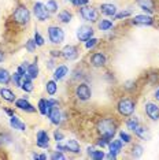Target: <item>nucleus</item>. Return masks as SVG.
<instances>
[{
	"label": "nucleus",
	"instance_id": "nucleus-1",
	"mask_svg": "<svg viewBox=\"0 0 159 160\" xmlns=\"http://www.w3.org/2000/svg\"><path fill=\"white\" fill-rule=\"evenodd\" d=\"M118 123L114 118H102L96 125V132L99 136L106 137L113 140L114 136L117 134Z\"/></svg>",
	"mask_w": 159,
	"mask_h": 160
},
{
	"label": "nucleus",
	"instance_id": "nucleus-2",
	"mask_svg": "<svg viewBox=\"0 0 159 160\" xmlns=\"http://www.w3.org/2000/svg\"><path fill=\"white\" fill-rule=\"evenodd\" d=\"M136 110V101L131 99V97H121L117 104V111L118 114L124 118L133 115V112Z\"/></svg>",
	"mask_w": 159,
	"mask_h": 160
},
{
	"label": "nucleus",
	"instance_id": "nucleus-3",
	"mask_svg": "<svg viewBox=\"0 0 159 160\" xmlns=\"http://www.w3.org/2000/svg\"><path fill=\"white\" fill-rule=\"evenodd\" d=\"M13 19H14V22H17L19 25H28L30 22V11L28 10L26 6L19 4L15 10H14Z\"/></svg>",
	"mask_w": 159,
	"mask_h": 160
},
{
	"label": "nucleus",
	"instance_id": "nucleus-4",
	"mask_svg": "<svg viewBox=\"0 0 159 160\" xmlns=\"http://www.w3.org/2000/svg\"><path fill=\"white\" fill-rule=\"evenodd\" d=\"M48 38L52 44L59 45L64 41V32L62 28L56 26V25H51L48 26Z\"/></svg>",
	"mask_w": 159,
	"mask_h": 160
},
{
	"label": "nucleus",
	"instance_id": "nucleus-5",
	"mask_svg": "<svg viewBox=\"0 0 159 160\" xmlns=\"http://www.w3.org/2000/svg\"><path fill=\"white\" fill-rule=\"evenodd\" d=\"M80 15L86 22H97L99 21V11L95 7H91V6L80 7Z\"/></svg>",
	"mask_w": 159,
	"mask_h": 160
},
{
	"label": "nucleus",
	"instance_id": "nucleus-6",
	"mask_svg": "<svg viewBox=\"0 0 159 160\" xmlns=\"http://www.w3.org/2000/svg\"><path fill=\"white\" fill-rule=\"evenodd\" d=\"M74 94H75V97H77L78 100L88 101L89 99H91V96H92V89H91V86H89L88 83L80 82L78 85L75 86V89H74Z\"/></svg>",
	"mask_w": 159,
	"mask_h": 160
},
{
	"label": "nucleus",
	"instance_id": "nucleus-7",
	"mask_svg": "<svg viewBox=\"0 0 159 160\" xmlns=\"http://www.w3.org/2000/svg\"><path fill=\"white\" fill-rule=\"evenodd\" d=\"M33 14L40 22H45V21L49 19V12H48V10H47L44 3H40V2L34 3L33 4Z\"/></svg>",
	"mask_w": 159,
	"mask_h": 160
},
{
	"label": "nucleus",
	"instance_id": "nucleus-8",
	"mask_svg": "<svg viewBox=\"0 0 159 160\" xmlns=\"http://www.w3.org/2000/svg\"><path fill=\"white\" fill-rule=\"evenodd\" d=\"M78 55H80V51L75 45H70V44L64 45L63 49L60 51V56H62L64 60H69V62L75 60L78 58Z\"/></svg>",
	"mask_w": 159,
	"mask_h": 160
},
{
	"label": "nucleus",
	"instance_id": "nucleus-9",
	"mask_svg": "<svg viewBox=\"0 0 159 160\" xmlns=\"http://www.w3.org/2000/svg\"><path fill=\"white\" fill-rule=\"evenodd\" d=\"M107 63V56L104 55L103 52H93L91 56H89V64L95 68H100L104 67Z\"/></svg>",
	"mask_w": 159,
	"mask_h": 160
},
{
	"label": "nucleus",
	"instance_id": "nucleus-10",
	"mask_svg": "<svg viewBox=\"0 0 159 160\" xmlns=\"http://www.w3.org/2000/svg\"><path fill=\"white\" fill-rule=\"evenodd\" d=\"M93 33H95V30H93L92 26H89V25H81L77 29V38H78V41L85 42L86 40L93 37Z\"/></svg>",
	"mask_w": 159,
	"mask_h": 160
},
{
	"label": "nucleus",
	"instance_id": "nucleus-11",
	"mask_svg": "<svg viewBox=\"0 0 159 160\" xmlns=\"http://www.w3.org/2000/svg\"><path fill=\"white\" fill-rule=\"evenodd\" d=\"M144 112H146V115L151 121H154V122L159 121V105L156 103H152V101L146 103V105H144Z\"/></svg>",
	"mask_w": 159,
	"mask_h": 160
},
{
	"label": "nucleus",
	"instance_id": "nucleus-12",
	"mask_svg": "<svg viewBox=\"0 0 159 160\" xmlns=\"http://www.w3.org/2000/svg\"><path fill=\"white\" fill-rule=\"evenodd\" d=\"M47 116H48L49 122L55 126H59L60 123L63 122V114H62V111L59 110V107H52L51 110H48Z\"/></svg>",
	"mask_w": 159,
	"mask_h": 160
},
{
	"label": "nucleus",
	"instance_id": "nucleus-13",
	"mask_svg": "<svg viewBox=\"0 0 159 160\" xmlns=\"http://www.w3.org/2000/svg\"><path fill=\"white\" fill-rule=\"evenodd\" d=\"M36 145L43 149H47L49 147V136L45 130H38L36 133Z\"/></svg>",
	"mask_w": 159,
	"mask_h": 160
},
{
	"label": "nucleus",
	"instance_id": "nucleus-14",
	"mask_svg": "<svg viewBox=\"0 0 159 160\" xmlns=\"http://www.w3.org/2000/svg\"><path fill=\"white\" fill-rule=\"evenodd\" d=\"M15 107L18 108V110L25 111V112H30V114L32 112H36V107H33V105L29 103V100L25 99V97L15 100Z\"/></svg>",
	"mask_w": 159,
	"mask_h": 160
},
{
	"label": "nucleus",
	"instance_id": "nucleus-15",
	"mask_svg": "<svg viewBox=\"0 0 159 160\" xmlns=\"http://www.w3.org/2000/svg\"><path fill=\"white\" fill-rule=\"evenodd\" d=\"M133 25H140V26H148V25H152L154 23V18L150 17V15H146V14H143V15H135V18L131 21Z\"/></svg>",
	"mask_w": 159,
	"mask_h": 160
},
{
	"label": "nucleus",
	"instance_id": "nucleus-16",
	"mask_svg": "<svg viewBox=\"0 0 159 160\" xmlns=\"http://www.w3.org/2000/svg\"><path fill=\"white\" fill-rule=\"evenodd\" d=\"M64 147H66V152H70V153H74V155L81 153V147H80L77 140L69 138V140H66V142H64Z\"/></svg>",
	"mask_w": 159,
	"mask_h": 160
},
{
	"label": "nucleus",
	"instance_id": "nucleus-17",
	"mask_svg": "<svg viewBox=\"0 0 159 160\" xmlns=\"http://www.w3.org/2000/svg\"><path fill=\"white\" fill-rule=\"evenodd\" d=\"M69 74V67L66 64H59L54 68V79L55 81H60Z\"/></svg>",
	"mask_w": 159,
	"mask_h": 160
},
{
	"label": "nucleus",
	"instance_id": "nucleus-18",
	"mask_svg": "<svg viewBox=\"0 0 159 160\" xmlns=\"http://www.w3.org/2000/svg\"><path fill=\"white\" fill-rule=\"evenodd\" d=\"M100 12L106 17H114L118 12V8L114 4H111V3H103L100 6Z\"/></svg>",
	"mask_w": 159,
	"mask_h": 160
},
{
	"label": "nucleus",
	"instance_id": "nucleus-19",
	"mask_svg": "<svg viewBox=\"0 0 159 160\" xmlns=\"http://www.w3.org/2000/svg\"><path fill=\"white\" fill-rule=\"evenodd\" d=\"M136 4L141 10H144L146 12H150V14L154 12V10H155L154 0H136Z\"/></svg>",
	"mask_w": 159,
	"mask_h": 160
},
{
	"label": "nucleus",
	"instance_id": "nucleus-20",
	"mask_svg": "<svg viewBox=\"0 0 159 160\" xmlns=\"http://www.w3.org/2000/svg\"><path fill=\"white\" fill-rule=\"evenodd\" d=\"M0 97H2L7 103H15V93L8 88H2L0 89Z\"/></svg>",
	"mask_w": 159,
	"mask_h": 160
},
{
	"label": "nucleus",
	"instance_id": "nucleus-21",
	"mask_svg": "<svg viewBox=\"0 0 159 160\" xmlns=\"http://www.w3.org/2000/svg\"><path fill=\"white\" fill-rule=\"evenodd\" d=\"M122 148H124V142H122L121 140H111L110 142H108V149H110V153L113 155H117L122 151Z\"/></svg>",
	"mask_w": 159,
	"mask_h": 160
},
{
	"label": "nucleus",
	"instance_id": "nucleus-22",
	"mask_svg": "<svg viewBox=\"0 0 159 160\" xmlns=\"http://www.w3.org/2000/svg\"><path fill=\"white\" fill-rule=\"evenodd\" d=\"M10 125H11V127H14V129L21 130V132H25V130H26V123H23L15 114L13 116H10Z\"/></svg>",
	"mask_w": 159,
	"mask_h": 160
},
{
	"label": "nucleus",
	"instance_id": "nucleus-23",
	"mask_svg": "<svg viewBox=\"0 0 159 160\" xmlns=\"http://www.w3.org/2000/svg\"><path fill=\"white\" fill-rule=\"evenodd\" d=\"M133 133H135L139 138H141V140H150V138H151L150 129H148L147 126H141V125H140Z\"/></svg>",
	"mask_w": 159,
	"mask_h": 160
},
{
	"label": "nucleus",
	"instance_id": "nucleus-24",
	"mask_svg": "<svg viewBox=\"0 0 159 160\" xmlns=\"http://www.w3.org/2000/svg\"><path fill=\"white\" fill-rule=\"evenodd\" d=\"M25 77H28V78H30V79H34V78H37L38 77V66H37V63H29L28 64V67H26V75Z\"/></svg>",
	"mask_w": 159,
	"mask_h": 160
},
{
	"label": "nucleus",
	"instance_id": "nucleus-25",
	"mask_svg": "<svg viewBox=\"0 0 159 160\" xmlns=\"http://www.w3.org/2000/svg\"><path fill=\"white\" fill-rule=\"evenodd\" d=\"M58 19H59L60 23H69L73 19V14L69 11V10H62V11L58 14Z\"/></svg>",
	"mask_w": 159,
	"mask_h": 160
},
{
	"label": "nucleus",
	"instance_id": "nucleus-26",
	"mask_svg": "<svg viewBox=\"0 0 159 160\" xmlns=\"http://www.w3.org/2000/svg\"><path fill=\"white\" fill-rule=\"evenodd\" d=\"M10 82H11V74L8 70L0 67V85H8Z\"/></svg>",
	"mask_w": 159,
	"mask_h": 160
},
{
	"label": "nucleus",
	"instance_id": "nucleus-27",
	"mask_svg": "<svg viewBox=\"0 0 159 160\" xmlns=\"http://www.w3.org/2000/svg\"><path fill=\"white\" fill-rule=\"evenodd\" d=\"M139 126H140V121H139V118H136V116L131 115V118L126 119V127H128L131 132H135Z\"/></svg>",
	"mask_w": 159,
	"mask_h": 160
},
{
	"label": "nucleus",
	"instance_id": "nucleus-28",
	"mask_svg": "<svg viewBox=\"0 0 159 160\" xmlns=\"http://www.w3.org/2000/svg\"><path fill=\"white\" fill-rule=\"evenodd\" d=\"M11 142H13L11 134L7 133V132H2V133H0V148L7 147V145H10Z\"/></svg>",
	"mask_w": 159,
	"mask_h": 160
},
{
	"label": "nucleus",
	"instance_id": "nucleus-29",
	"mask_svg": "<svg viewBox=\"0 0 159 160\" xmlns=\"http://www.w3.org/2000/svg\"><path fill=\"white\" fill-rule=\"evenodd\" d=\"M45 90L49 96H55L56 92H58V83H56L55 79H51V81H48L45 83Z\"/></svg>",
	"mask_w": 159,
	"mask_h": 160
},
{
	"label": "nucleus",
	"instance_id": "nucleus-30",
	"mask_svg": "<svg viewBox=\"0 0 159 160\" xmlns=\"http://www.w3.org/2000/svg\"><path fill=\"white\" fill-rule=\"evenodd\" d=\"M21 89H22L25 93H30V92H33L34 86H33V82H32V79H30V78H28V77H25V78H23L22 85H21Z\"/></svg>",
	"mask_w": 159,
	"mask_h": 160
},
{
	"label": "nucleus",
	"instance_id": "nucleus-31",
	"mask_svg": "<svg viewBox=\"0 0 159 160\" xmlns=\"http://www.w3.org/2000/svg\"><path fill=\"white\" fill-rule=\"evenodd\" d=\"M45 7L49 14H55L58 11V8H59V4H58L56 0H48V2L45 3Z\"/></svg>",
	"mask_w": 159,
	"mask_h": 160
},
{
	"label": "nucleus",
	"instance_id": "nucleus-32",
	"mask_svg": "<svg viewBox=\"0 0 159 160\" xmlns=\"http://www.w3.org/2000/svg\"><path fill=\"white\" fill-rule=\"evenodd\" d=\"M23 75H21L18 71H15L14 74L11 75V81H13V83L17 86V88H21V85H22V82H23Z\"/></svg>",
	"mask_w": 159,
	"mask_h": 160
},
{
	"label": "nucleus",
	"instance_id": "nucleus-33",
	"mask_svg": "<svg viewBox=\"0 0 159 160\" xmlns=\"http://www.w3.org/2000/svg\"><path fill=\"white\" fill-rule=\"evenodd\" d=\"M97 26H99L100 30L107 32V30H110V29L113 28L114 25H113L111 21H108V19H102V21H99V22H97Z\"/></svg>",
	"mask_w": 159,
	"mask_h": 160
},
{
	"label": "nucleus",
	"instance_id": "nucleus-34",
	"mask_svg": "<svg viewBox=\"0 0 159 160\" xmlns=\"http://www.w3.org/2000/svg\"><path fill=\"white\" fill-rule=\"evenodd\" d=\"M37 110L41 115H47L48 112V107H47V99H40L37 104Z\"/></svg>",
	"mask_w": 159,
	"mask_h": 160
},
{
	"label": "nucleus",
	"instance_id": "nucleus-35",
	"mask_svg": "<svg viewBox=\"0 0 159 160\" xmlns=\"http://www.w3.org/2000/svg\"><path fill=\"white\" fill-rule=\"evenodd\" d=\"M25 48H26V51H28V52H30V53L36 52V48H37V44H36L34 38H29L28 41L25 42Z\"/></svg>",
	"mask_w": 159,
	"mask_h": 160
},
{
	"label": "nucleus",
	"instance_id": "nucleus-36",
	"mask_svg": "<svg viewBox=\"0 0 159 160\" xmlns=\"http://www.w3.org/2000/svg\"><path fill=\"white\" fill-rule=\"evenodd\" d=\"M143 151H144V148L141 147L140 144H135L132 147V156L133 158H140V156L143 155Z\"/></svg>",
	"mask_w": 159,
	"mask_h": 160
},
{
	"label": "nucleus",
	"instance_id": "nucleus-37",
	"mask_svg": "<svg viewBox=\"0 0 159 160\" xmlns=\"http://www.w3.org/2000/svg\"><path fill=\"white\" fill-rule=\"evenodd\" d=\"M99 41H100L99 38H96V37H91L89 40H86V41H85V48H86V49H93L97 44H99Z\"/></svg>",
	"mask_w": 159,
	"mask_h": 160
},
{
	"label": "nucleus",
	"instance_id": "nucleus-38",
	"mask_svg": "<svg viewBox=\"0 0 159 160\" xmlns=\"http://www.w3.org/2000/svg\"><path fill=\"white\" fill-rule=\"evenodd\" d=\"M119 140H121L124 144H131L132 142V136L128 134L126 132H124V130H121V132H119Z\"/></svg>",
	"mask_w": 159,
	"mask_h": 160
},
{
	"label": "nucleus",
	"instance_id": "nucleus-39",
	"mask_svg": "<svg viewBox=\"0 0 159 160\" xmlns=\"http://www.w3.org/2000/svg\"><path fill=\"white\" fill-rule=\"evenodd\" d=\"M110 141H111L110 138L99 136V138H97V141H96V145L97 147H100V148H104V147H108V142H110Z\"/></svg>",
	"mask_w": 159,
	"mask_h": 160
},
{
	"label": "nucleus",
	"instance_id": "nucleus-40",
	"mask_svg": "<svg viewBox=\"0 0 159 160\" xmlns=\"http://www.w3.org/2000/svg\"><path fill=\"white\" fill-rule=\"evenodd\" d=\"M34 41H36V44H37V47H43L44 45V37H43L41 34H40V32L38 30H34Z\"/></svg>",
	"mask_w": 159,
	"mask_h": 160
},
{
	"label": "nucleus",
	"instance_id": "nucleus-41",
	"mask_svg": "<svg viewBox=\"0 0 159 160\" xmlns=\"http://www.w3.org/2000/svg\"><path fill=\"white\" fill-rule=\"evenodd\" d=\"M49 158H51L52 160H64V159H66V156H64V153L62 151H58V149H56L55 152H52Z\"/></svg>",
	"mask_w": 159,
	"mask_h": 160
},
{
	"label": "nucleus",
	"instance_id": "nucleus-42",
	"mask_svg": "<svg viewBox=\"0 0 159 160\" xmlns=\"http://www.w3.org/2000/svg\"><path fill=\"white\" fill-rule=\"evenodd\" d=\"M89 158L93 159V160H102V159L106 158V155H104L103 151H96V149H95V151L92 152V155L89 156Z\"/></svg>",
	"mask_w": 159,
	"mask_h": 160
},
{
	"label": "nucleus",
	"instance_id": "nucleus-43",
	"mask_svg": "<svg viewBox=\"0 0 159 160\" xmlns=\"http://www.w3.org/2000/svg\"><path fill=\"white\" fill-rule=\"evenodd\" d=\"M132 15V11L131 10H125V11H121V12H117L114 15L115 19H122V18H128V17H131Z\"/></svg>",
	"mask_w": 159,
	"mask_h": 160
},
{
	"label": "nucleus",
	"instance_id": "nucleus-44",
	"mask_svg": "<svg viewBox=\"0 0 159 160\" xmlns=\"http://www.w3.org/2000/svg\"><path fill=\"white\" fill-rule=\"evenodd\" d=\"M54 140H55L56 142H60V141H63V140H64V134L60 132L59 129L55 130V132H54Z\"/></svg>",
	"mask_w": 159,
	"mask_h": 160
},
{
	"label": "nucleus",
	"instance_id": "nucleus-45",
	"mask_svg": "<svg viewBox=\"0 0 159 160\" xmlns=\"http://www.w3.org/2000/svg\"><path fill=\"white\" fill-rule=\"evenodd\" d=\"M71 4L74 7H84L89 4V0H71Z\"/></svg>",
	"mask_w": 159,
	"mask_h": 160
},
{
	"label": "nucleus",
	"instance_id": "nucleus-46",
	"mask_svg": "<svg viewBox=\"0 0 159 160\" xmlns=\"http://www.w3.org/2000/svg\"><path fill=\"white\" fill-rule=\"evenodd\" d=\"M26 67H28V62H23V63L17 68V71L19 72L21 75H23V77H25V75H26Z\"/></svg>",
	"mask_w": 159,
	"mask_h": 160
},
{
	"label": "nucleus",
	"instance_id": "nucleus-47",
	"mask_svg": "<svg viewBox=\"0 0 159 160\" xmlns=\"http://www.w3.org/2000/svg\"><path fill=\"white\" fill-rule=\"evenodd\" d=\"M49 55L52 56V59H54V58H59V56H60V51H55V49H52L51 52H49Z\"/></svg>",
	"mask_w": 159,
	"mask_h": 160
},
{
	"label": "nucleus",
	"instance_id": "nucleus-48",
	"mask_svg": "<svg viewBox=\"0 0 159 160\" xmlns=\"http://www.w3.org/2000/svg\"><path fill=\"white\" fill-rule=\"evenodd\" d=\"M48 67H49V68H55V66H54V59L48 60Z\"/></svg>",
	"mask_w": 159,
	"mask_h": 160
},
{
	"label": "nucleus",
	"instance_id": "nucleus-49",
	"mask_svg": "<svg viewBox=\"0 0 159 160\" xmlns=\"http://www.w3.org/2000/svg\"><path fill=\"white\" fill-rule=\"evenodd\" d=\"M4 111H6V114H8L10 116H13V115H14V111H11V110H8V108H4Z\"/></svg>",
	"mask_w": 159,
	"mask_h": 160
},
{
	"label": "nucleus",
	"instance_id": "nucleus-50",
	"mask_svg": "<svg viewBox=\"0 0 159 160\" xmlns=\"http://www.w3.org/2000/svg\"><path fill=\"white\" fill-rule=\"evenodd\" d=\"M93 151H95V148H93V147H88V156H91Z\"/></svg>",
	"mask_w": 159,
	"mask_h": 160
},
{
	"label": "nucleus",
	"instance_id": "nucleus-51",
	"mask_svg": "<svg viewBox=\"0 0 159 160\" xmlns=\"http://www.w3.org/2000/svg\"><path fill=\"white\" fill-rule=\"evenodd\" d=\"M4 58H6V56H4V52H3V51H0V63L4 60Z\"/></svg>",
	"mask_w": 159,
	"mask_h": 160
},
{
	"label": "nucleus",
	"instance_id": "nucleus-52",
	"mask_svg": "<svg viewBox=\"0 0 159 160\" xmlns=\"http://www.w3.org/2000/svg\"><path fill=\"white\" fill-rule=\"evenodd\" d=\"M107 159H117V155H113V153H108L107 156H106Z\"/></svg>",
	"mask_w": 159,
	"mask_h": 160
},
{
	"label": "nucleus",
	"instance_id": "nucleus-53",
	"mask_svg": "<svg viewBox=\"0 0 159 160\" xmlns=\"http://www.w3.org/2000/svg\"><path fill=\"white\" fill-rule=\"evenodd\" d=\"M154 97H155V99H156V100L159 101V88L156 89V92H155V96H154Z\"/></svg>",
	"mask_w": 159,
	"mask_h": 160
},
{
	"label": "nucleus",
	"instance_id": "nucleus-54",
	"mask_svg": "<svg viewBox=\"0 0 159 160\" xmlns=\"http://www.w3.org/2000/svg\"><path fill=\"white\" fill-rule=\"evenodd\" d=\"M40 159H41V160H44V159H47V155H45V153L40 155Z\"/></svg>",
	"mask_w": 159,
	"mask_h": 160
}]
</instances>
